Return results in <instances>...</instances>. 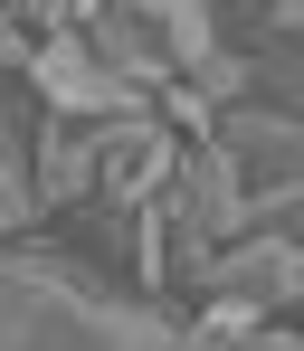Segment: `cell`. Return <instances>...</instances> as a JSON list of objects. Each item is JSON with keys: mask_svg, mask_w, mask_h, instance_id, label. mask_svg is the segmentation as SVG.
Listing matches in <instances>:
<instances>
[{"mask_svg": "<svg viewBox=\"0 0 304 351\" xmlns=\"http://www.w3.org/2000/svg\"><path fill=\"white\" fill-rule=\"evenodd\" d=\"M266 19H276V38H304V0H266Z\"/></svg>", "mask_w": 304, "mask_h": 351, "instance_id": "obj_8", "label": "cell"}, {"mask_svg": "<svg viewBox=\"0 0 304 351\" xmlns=\"http://www.w3.org/2000/svg\"><path fill=\"white\" fill-rule=\"evenodd\" d=\"M29 86L48 95V114H76V123L152 114V105H162L152 86H133L124 66L95 58V38H86V29H48V38H38V58H29Z\"/></svg>", "mask_w": 304, "mask_h": 351, "instance_id": "obj_2", "label": "cell"}, {"mask_svg": "<svg viewBox=\"0 0 304 351\" xmlns=\"http://www.w3.org/2000/svg\"><path fill=\"white\" fill-rule=\"evenodd\" d=\"M209 304H238V313H295L304 304V237L285 228H247L219 247V276H209Z\"/></svg>", "mask_w": 304, "mask_h": 351, "instance_id": "obj_3", "label": "cell"}, {"mask_svg": "<svg viewBox=\"0 0 304 351\" xmlns=\"http://www.w3.org/2000/svg\"><path fill=\"white\" fill-rule=\"evenodd\" d=\"M95 143H105V190H115V199H162V190L181 180V162H190L181 123L162 114V105H152V114H105Z\"/></svg>", "mask_w": 304, "mask_h": 351, "instance_id": "obj_4", "label": "cell"}, {"mask_svg": "<svg viewBox=\"0 0 304 351\" xmlns=\"http://www.w3.org/2000/svg\"><path fill=\"white\" fill-rule=\"evenodd\" d=\"M247 162L229 152V143H190V162H181V180H172V199H181V219H200V228L219 237H247Z\"/></svg>", "mask_w": 304, "mask_h": 351, "instance_id": "obj_5", "label": "cell"}, {"mask_svg": "<svg viewBox=\"0 0 304 351\" xmlns=\"http://www.w3.org/2000/svg\"><path fill=\"white\" fill-rule=\"evenodd\" d=\"M0 332L10 351L38 342H76V351H143V342H190L181 313H162V294H115V276L95 256H67L38 237H10V266H0Z\"/></svg>", "mask_w": 304, "mask_h": 351, "instance_id": "obj_1", "label": "cell"}, {"mask_svg": "<svg viewBox=\"0 0 304 351\" xmlns=\"http://www.w3.org/2000/svg\"><path fill=\"white\" fill-rule=\"evenodd\" d=\"M162 114L181 123L190 143H219V114H229V105H219V95H200L190 76H172V86H162Z\"/></svg>", "mask_w": 304, "mask_h": 351, "instance_id": "obj_7", "label": "cell"}, {"mask_svg": "<svg viewBox=\"0 0 304 351\" xmlns=\"http://www.w3.org/2000/svg\"><path fill=\"white\" fill-rule=\"evenodd\" d=\"M162 38H172V58H181V76L190 66H209L219 58V0H133Z\"/></svg>", "mask_w": 304, "mask_h": 351, "instance_id": "obj_6", "label": "cell"}]
</instances>
